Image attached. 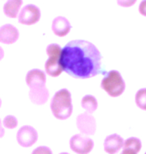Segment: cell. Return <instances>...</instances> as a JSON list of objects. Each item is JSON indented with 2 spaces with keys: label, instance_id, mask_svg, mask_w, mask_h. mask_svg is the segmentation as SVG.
<instances>
[{
  "label": "cell",
  "instance_id": "cell-1",
  "mask_svg": "<svg viewBox=\"0 0 146 154\" xmlns=\"http://www.w3.org/2000/svg\"><path fill=\"white\" fill-rule=\"evenodd\" d=\"M101 53L93 43L72 40L61 49L60 65L73 78L88 79L101 72Z\"/></svg>",
  "mask_w": 146,
  "mask_h": 154
},
{
  "label": "cell",
  "instance_id": "cell-2",
  "mask_svg": "<svg viewBox=\"0 0 146 154\" xmlns=\"http://www.w3.org/2000/svg\"><path fill=\"white\" fill-rule=\"evenodd\" d=\"M50 108L55 118L59 120L69 118L73 111L72 99H71V93L69 90L65 88L58 90L52 97Z\"/></svg>",
  "mask_w": 146,
  "mask_h": 154
},
{
  "label": "cell",
  "instance_id": "cell-3",
  "mask_svg": "<svg viewBox=\"0 0 146 154\" xmlns=\"http://www.w3.org/2000/svg\"><path fill=\"white\" fill-rule=\"evenodd\" d=\"M101 88L111 97H118L125 90V81L117 70L107 72L101 81Z\"/></svg>",
  "mask_w": 146,
  "mask_h": 154
},
{
  "label": "cell",
  "instance_id": "cell-4",
  "mask_svg": "<svg viewBox=\"0 0 146 154\" xmlns=\"http://www.w3.org/2000/svg\"><path fill=\"white\" fill-rule=\"evenodd\" d=\"M61 49L56 43H51L46 47L48 59L45 62V72L51 77H57L63 72L60 65Z\"/></svg>",
  "mask_w": 146,
  "mask_h": 154
},
{
  "label": "cell",
  "instance_id": "cell-5",
  "mask_svg": "<svg viewBox=\"0 0 146 154\" xmlns=\"http://www.w3.org/2000/svg\"><path fill=\"white\" fill-rule=\"evenodd\" d=\"M70 148L77 154H88L94 147V142L91 138L83 134H75L70 138Z\"/></svg>",
  "mask_w": 146,
  "mask_h": 154
},
{
  "label": "cell",
  "instance_id": "cell-6",
  "mask_svg": "<svg viewBox=\"0 0 146 154\" xmlns=\"http://www.w3.org/2000/svg\"><path fill=\"white\" fill-rule=\"evenodd\" d=\"M18 21L23 25H33L40 20L41 11L34 4H27L20 10L18 14Z\"/></svg>",
  "mask_w": 146,
  "mask_h": 154
},
{
  "label": "cell",
  "instance_id": "cell-7",
  "mask_svg": "<svg viewBox=\"0 0 146 154\" xmlns=\"http://www.w3.org/2000/svg\"><path fill=\"white\" fill-rule=\"evenodd\" d=\"M17 142L22 147H30L38 139V133L36 129L30 125L22 126L17 132Z\"/></svg>",
  "mask_w": 146,
  "mask_h": 154
},
{
  "label": "cell",
  "instance_id": "cell-8",
  "mask_svg": "<svg viewBox=\"0 0 146 154\" xmlns=\"http://www.w3.org/2000/svg\"><path fill=\"white\" fill-rule=\"evenodd\" d=\"M76 125L78 130L83 135H93L96 131V120L91 114L85 112L81 113L76 118Z\"/></svg>",
  "mask_w": 146,
  "mask_h": 154
},
{
  "label": "cell",
  "instance_id": "cell-9",
  "mask_svg": "<svg viewBox=\"0 0 146 154\" xmlns=\"http://www.w3.org/2000/svg\"><path fill=\"white\" fill-rule=\"evenodd\" d=\"M19 38V31L12 24H4L0 27V43L13 44Z\"/></svg>",
  "mask_w": 146,
  "mask_h": 154
},
{
  "label": "cell",
  "instance_id": "cell-10",
  "mask_svg": "<svg viewBox=\"0 0 146 154\" xmlns=\"http://www.w3.org/2000/svg\"><path fill=\"white\" fill-rule=\"evenodd\" d=\"M52 31L56 36L59 37H64L66 36L71 30V24L69 20L64 16H57L52 21L51 25Z\"/></svg>",
  "mask_w": 146,
  "mask_h": 154
},
{
  "label": "cell",
  "instance_id": "cell-11",
  "mask_svg": "<svg viewBox=\"0 0 146 154\" xmlns=\"http://www.w3.org/2000/svg\"><path fill=\"white\" fill-rule=\"evenodd\" d=\"M123 138L118 134H110L104 140V151L108 154H115L121 148H123Z\"/></svg>",
  "mask_w": 146,
  "mask_h": 154
},
{
  "label": "cell",
  "instance_id": "cell-12",
  "mask_svg": "<svg viewBox=\"0 0 146 154\" xmlns=\"http://www.w3.org/2000/svg\"><path fill=\"white\" fill-rule=\"evenodd\" d=\"M29 98L31 102L36 105H42L47 102L49 98V91L46 86H35L31 87L29 91Z\"/></svg>",
  "mask_w": 146,
  "mask_h": 154
},
{
  "label": "cell",
  "instance_id": "cell-13",
  "mask_svg": "<svg viewBox=\"0 0 146 154\" xmlns=\"http://www.w3.org/2000/svg\"><path fill=\"white\" fill-rule=\"evenodd\" d=\"M25 81L29 88L35 86H45L46 74L40 69H31L27 72Z\"/></svg>",
  "mask_w": 146,
  "mask_h": 154
},
{
  "label": "cell",
  "instance_id": "cell-14",
  "mask_svg": "<svg viewBox=\"0 0 146 154\" xmlns=\"http://www.w3.org/2000/svg\"><path fill=\"white\" fill-rule=\"evenodd\" d=\"M22 6V0H7L3 6L4 14L9 18H15L18 16Z\"/></svg>",
  "mask_w": 146,
  "mask_h": 154
},
{
  "label": "cell",
  "instance_id": "cell-15",
  "mask_svg": "<svg viewBox=\"0 0 146 154\" xmlns=\"http://www.w3.org/2000/svg\"><path fill=\"white\" fill-rule=\"evenodd\" d=\"M81 106L86 112L89 113V114H91V113H93L96 109H97L98 102L93 95L87 94V95H85V96H83L82 100H81Z\"/></svg>",
  "mask_w": 146,
  "mask_h": 154
},
{
  "label": "cell",
  "instance_id": "cell-16",
  "mask_svg": "<svg viewBox=\"0 0 146 154\" xmlns=\"http://www.w3.org/2000/svg\"><path fill=\"white\" fill-rule=\"evenodd\" d=\"M141 147H142L141 140L136 137H129L128 139H126L124 141V144H123V148L132 150V151L135 152L136 154L141 150Z\"/></svg>",
  "mask_w": 146,
  "mask_h": 154
},
{
  "label": "cell",
  "instance_id": "cell-17",
  "mask_svg": "<svg viewBox=\"0 0 146 154\" xmlns=\"http://www.w3.org/2000/svg\"><path fill=\"white\" fill-rule=\"evenodd\" d=\"M135 103L138 108L146 110V88H141L136 92Z\"/></svg>",
  "mask_w": 146,
  "mask_h": 154
},
{
  "label": "cell",
  "instance_id": "cell-18",
  "mask_svg": "<svg viewBox=\"0 0 146 154\" xmlns=\"http://www.w3.org/2000/svg\"><path fill=\"white\" fill-rule=\"evenodd\" d=\"M2 124L4 125V127L8 129H14L15 127H17L18 125V120L15 116L13 115H7L3 119Z\"/></svg>",
  "mask_w": 146,
  "mask_h": 154
},
{
  "label": "cell",
  "instance_id": "cell-19",
  "mask_svg": "<svg viewBox=\"0 0 146 154\" xmlns=\"http://www.w3.org/2000/svg\"><path fill=\"white\" fill-rule=\"evenodd\" d=\"M32 154H52V151L47 146H39L33 150Z\"/></svg>",
  "mask_w": 146,
  "mask_h": 154
},
{
  "label": "cell",
  "instance_id": "cell-20",
  "mask_svg": "<svg viewBox=\"0 0 146 154\" xmlns=\"http://www.w3.org/2000/svg\"><path fill=\"white\" fill-rule=\"evenodd\" d=\"M117 4L121 6V7H131L132 5H134L137 0H116Z\"/></svg>",
  "mask_w": 146,
  "mask_h": 154
},
{
  "label": "cell",
  "instance_id": "cell-21",
  "mask_svg": "<svg viewBox=\"0 0 146 154\" xmlns=\"http://www.w3.org/2000/svg\"><path fill=\"white\" fill-rule=\"evenodd\" d=\"M138 11L142 16H145L146 17V0H142L139 4V7H138Z\"/></svg>",
  "mask_w": 146,
  "mask_h": 154
},
{
  "label": "cell",
  "instance_id": "cell-22",
  "mask_svg": "<svg viewBox=\"0 0 146 154\" xmlns=\"http://www.w3.org/2000/svg\"><path fill=\"white\" fill-rule=\"evenodd\" d=\"M120 154H136V153H135V152H133L132 150H130V149L124 148V149H123V151L121 152Z\"/></svg>",
  "mask_w": 146,
  "mask_h": 154
},
{
  "label": "cell",
  "instance_id": "cell-23",
  "mask_svg": "<svg viewBox=\"0 0 146 154\" xmlns=\"http://www.w3.org/2000/svg\"><path fill=\"white\" fill-rule=\"evenodd\" d=\"M4 133H5L4 128L2 127V123H1V120H0V138L4 136Z\"/></svg>",
  "mask_w": 146,
  "mask_h": 154
},
{
  "label": "cell",
  "instance_id": "cell-24",
  "mask_svg": "<svg viewBox=\"0 0 146 154\" xmlns=\"http://www.w3.org/2000/svg\"><path fill=\"white\" fill-rule=\"evenodd\" d=\"M3 57H4V50L2 49V47H0V60H2Z\"/></svg>",
  "mask_w": 146,
  "mask_h": 154
},
{
  "label": "cell",
  "instance_id": "cell-25",
  "mask_svg": "<svg viewBox=\"0 0 146 154\" xmlns=\"http://www.w3.org/2000/svg\"><path fill=\"white\" fill-rule=\"evenodd\" d=\"M59 154H69V153H67V152H62V153H59Z\"/></svg>",
  "mask_w": 146,
  "mask_h": 154
},
{
  "label": "cell",
  "instance_id": "cell-26",
  "mask_svg": "<svg viewBox=\"0 0 146 154\" xmlns=\"http://www.w3.org/2000/svg\"><path fill=\"white\" fill-rule=\"evenodd\" d=\"M1 104H2V101H1V98H0V107H1Z\"/></svg>",
  "mask_w": 146,
  "mask_h": 154
},
{
  "label": "cell",
  "instance_id": "cell-27",
  "mask_svg": "<svg viewBox=\"0 0 146 154\" xmlns=\"http://www.w3.org/2000/svg\"><path fill=\"white\" fill-rule=\"evenodd\" d=\"M145 154H146V152H145Z\"/></svg>",
  "mask_w": 146,
  "mask_h": 154
}]
</instances>
